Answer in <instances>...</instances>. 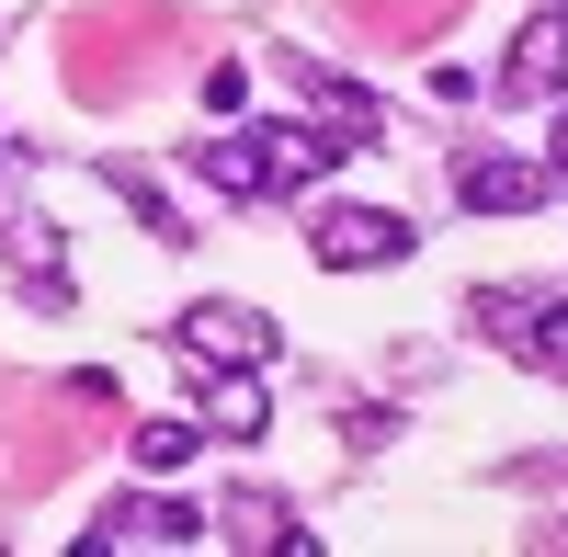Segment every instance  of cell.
Listing matches in <instances>:
<instances>
[{"mask_svg":"<svg viewBox=\"0 0 568 557\" xmlns=\"http://www.w3.org/2000/svg\"><path fill=\"white\" fill-rule=\"evenodd\" d=\"M307 262L318 273H387V262H409V216H387V205H318L307 216Z\"/></svg>","mask_w":568,"mask_h":557,"instance_id":"1","label":"cell"},{"mask_svg":"<svg viewBox=\"0 0 568 557\" xmlns=\"http://www.w3.org/2000/svg\"><path fill=\"white\" fill-rule=\"evenodd\" d=\"M171 342L194 353V364H262V376H273V353H284L273 307H240V296H194V307L171 318Z\"/></svg>","mask_w":568,"mask_h":557,"instance_id":"2","label":"cell"},{"mask_svg":"<svg viewBox=\"0 0 568 557\" xmlns=\"http://www.w3.org/2000/svg\"><path fill=\"white\" fill-rule=\"evenodd\" d=\"M80 546H205V513L194 500H160V489H125V500H103V513L80 524Z\"/></svg>","mask_w":568,"mask_h":557,"instance_id":"3","label":"cell"},{"mask_svg":"<svg viewBox=\"0 0 568 557\" xmlns=\"http://www.w3.org/2000/svg\"><path fill=\"white\" fill-rule=\"evenodd\" d=\"M489 91H500V103H557V91H568V23L535 12L524 34H511V58L489 69Z\"/></svg>","mask_w":568,"mask_h":557,"instance_id":"4","label":"cell"},{"mask_svg":"<svg viewBox=\"0 0 568 557\" xmlns=\"http://www.w3.org/2000/svg\"><path fill=\"white\" fill-rule=\"evenodd\" d=\"M557 182H546V160H524V149H489V160H466L455 171V205L466 216H524V205H546Z\"/></svg>","mask_w":568,"mask_h":557,"instance_id":"5","label":"cell"},{"mask_svg":"<svg viewBox=\"0 0 568 557\" xmlns=\"http://www.w3.org/2000/svg\"><path fill=\"white\" fill-rule=\"evenodd\" d=\"M205 444H262V422H273V398H262V364H205Z\"/></svg>","mask_w":568,"mask_h":557,"instance_id":"6","label":"cell"},{"mask_svg":"<svg viewBox=\"0 0 568 557\" xmlns=\"http://www.w3.org/2000/svg\"><path fill=\"white\" fill-rule=\"evenodd\" d=\"M251 136H262V205H273V194H307V182L342 160V136H329V125H251Z\"/></svg>","mask_w":568,"mask_h":557,"instance_id":"7","label":"cell"},{"mask_svg":"<svg viewBox=\"0 0 568 557\" xmlns=\"http://www.w3.org/2000/svg\"><path fill=\"white\" fill-rule=\"evenodd\" d=\"M0 262H12L23 285L45 296V307L69 296V273H58V227H45V216H0Z\"/></svg>","mask_w":568,"mask_h":557,"instance_id":"8","label":"cell"},{"mask_svg":"<svg viewBox=\"0 0 568 557\" xmlns=\"http://www.w3.org/2000/svg\"><path fill=\"white\" fill-rule=\"evenodd\" d=\"M194 171L216 182L227 205H262V136H205V149H194Z\"/></svg>","mask_w":568,"mask_h":557,"instance_id":"9","label":"cell"},{"mask_svg":"<svg viewBox=\"0 0 568 557\" xmlns=\"http://www.w3.org/2000/svg\"><path fill=\"white\" fill-rule=\"evenodd\" d=\"M194 455H205V422H136V467L149 478H182Z\"/></svg>","mask_w":568,"mask_h":557,"instance_id":"10","label":"cell"},{"mask_svg":"<svg viewBox=\"0 0 568 557\" xmlns=\"http://www.w3.org/2000/svg\"><path fill=\"white\" fill-rule=\"evenodd\" d=\"M511 353L546 364V376H568V307H535V331H511Z\"/></svg>","mask_w":568,"mask_h":557,"instance_id":"11","label":"cell"},{"mask_svg":"<svg viewBox=\"0 0 568 557\" xmlns=\"http://www.w3.org/2000/svg\"><path fill=\"white\" fill-rule=\"evenodd\" d=\"M240 103H251V69L216 58V69H205V114H240Z\"/></svg>","mask_w":568,"mask_h":557,"instance_id":"12","label":"cell"},{"mask_svg":"<svg viewBox=\"0 0 568 557\" xmlns=\"http://www.w3.org/2000/svg\"><path fill=\"white\" fill-rule=\"evenodd\" d=\"M546 182L568 194V103H557V136H546Z\"/></svg>","mask_w":568,"mask_h":557,"instance_id":"13","label":"cell"},{"mask_svg":"<svg viewBox=\"0 0 568 557\" xmlns=\"http://www.w3.org/2000/svg\"><path fill=\"white\" fill-rule=\"evenodd\" d=\"M546 12H557V23H568V0H546Z\"/></svg>","mask_w":568,"mask_h":557,"instance_id":"14","label":"cell"}]
</instances>
